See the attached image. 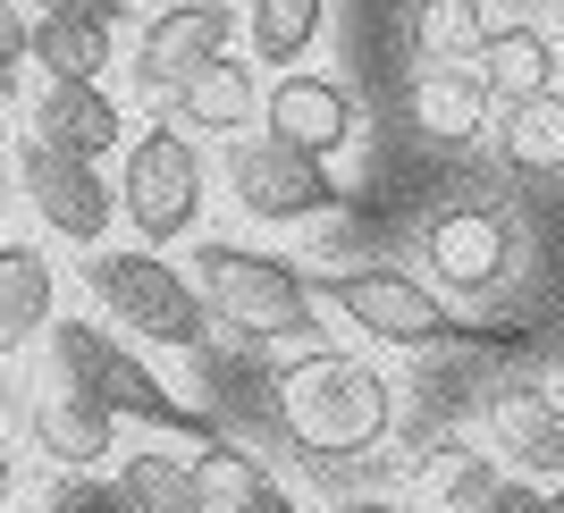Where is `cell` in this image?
<instances>
[{
    "label": "cell",
    "instance_id": "ba28073f",
    "mask_svg": "<svg viewBox=\"0 0 564 513\" xmlns=\"http://www.w3.org/2000/svg\"><path fill=\"white\" fill-rule=\"evenodd\" d=\"M219 186H228V203L245 210V219H261V228H304V219L337 210V177L329 168L304 161V152H286V143L261 135V127L219 152Z\"/></svg>",
    "mask_w": 564,
    "mask_h": 513
},
{
    "label": "cell",
    "instance_id": "4316f807",
    "mask_svg": "<svg viewBox=\"0 0 564 513\" xmlns=\"http://www.w3.org/2000/svg\"><path fill=\"white\" fill-rule=\"evenodd\" d=\"M25 25H43V18H85V25H127V0H18Z\"/></svg>",
    "mask_w": 564,
    "mask_h": 513
},
{
    "label": "cell",
    "instance_id": "d4e9b609",
    "mask_svg": "<svg viewBox=\"0 0 564 513\" xmlns=\"http://www.w3.org/2000/svg\"><path fill=\"white\" fill-rule=\"evenodd\" d=\"M489 34V0H413V51L422 68H471Z\"/></svg>",
    "mask_w": 564,
    "mask_h": 513
},
{
    "label": "cell",
    "instance_id": "ac0fdd59",
    "mask_svg": "<svg viewBox=\"0 0 564 513\" xmlns=\"http://www.w3.org/2000/svg\"><path fill=\"white\" fill-rule=\"evenodd\" d=\"M25 421H34V446H43L59 471H101V463L118 455V421L94 413L85 396H68L59 379L34 396V413H25Z\"/></svg>",
    "mask_w": 564,
    "mask_h": 513
},
{
    "label": "cell",
    "instance_id": "277c9868",
    "mask_svg": "<svg viewBox=\"0 0 564 513\" xmlns=\"http://www.w3.org/2000/svg\"><path fill=\"white\" fill-rule=\"evenodd\" d=\"M51 371H59V388H68V396H85L94 413H110V421H135V429H152V438L219 446L212 413L177 404L101 320H51Z\"/></svg>",
    "mask_w": 564,
    "mask_h": 513
},
{
    "label": "cell",
    "instance_id": "52a82bcc",
    "mask_svg": "<svg viewBox=\"0 0 564 513\" xmlns=\"http://www.w3.org/2000/svg\"><path fill=\"white\" fill-rule=\"evenodd\" d=\"M514 270H522V228L497 203H447L422 228V286H438V295L480 304V295H506Z\"/></svg>",
    "mask_w": 564,
    "mask_h": 513
},
{
    "label": "cell",
    "instance_id": "603a6c76",
    "mask_svg": "<svg viewBox=\"0 0 564 513\" xmlns=\"http://www.w3.org/2000/svg\"><path fill=\"white\" fill-rule=\"evenodd\" d=\"M110 489L127 496V513H203V505H194L186 455H169V446H135V455H118Z\"/></svg>",
    "mask_w": 564,
    "mask_h": 513
},
{
    "label": "cell",
    "instance_id": "d590c367",
    "mask_svg": "<svg viewBox=\"0 0 564 513\" xmlns=\"http://www.w3.org/2000/svg\"><path fill=\"white\" fill-rule=\"evenodd\" d=\"M556 9H564V0H556Z\"/></svg>",
    "mask_w": 564,
    "mask_h": 513
},
{
    "label": "cell",
    "instance_id": "9c48e42d",
    "mask_svg": "<svg viewBox=\"0 0 564 513\" xmlns=\"http://www.w3.org/2000/svg\"><path fill=\"white\" fill-rule=\"evenodd\" d=\"M480 446L497 455L506 480L556 489L564 480V396H547L540 379H497L480 396Z\"/></svg>",
    "mask_w": 564,
    "mask_h": 513
},
{
    "label": "cell",
    "instance_id": "d6986e66",
    "mask_svg": "<svg viewBox=\"0 0 564 513\" xmlns=\"http://www.w3.org/2000/svg\"><path fill=\"white\" fill-rule=\"evenodd\" d=\"M236 34H245V59H253V68L295 76L312 51H321V34H329V0H245Z\"/></svg>",
    "mask_w": 564,
    "mask_h": 513
},
{
    "label": "cell",
    "instance_id": "30bf717a",
    "mask_svg": "<svg viewBox=\"0 0 564 513\" xmlns=\"http://www.w3.org/2000/svg\"><path fill=\"white\" fill-rule=\"evenodd\" d=\"M219 51H236V9L228 0H169V9L143 18L135 51H127V76H135L143 101H169L194 68H212Z\"/></svg>",
    "mask_w": 564,
    "mask_h": 513
},
{
    "label": "cell",
    "instance_id": "5bb4252c",
    "mask_svg": "<svg viewBox=\"0 0 564 513\" xmlns=\"http://www.w3.org/2000/svg\"><path fill=\"white\" fill-rule=\"evenodd\" d=\"M556 76H564V43L547 34L540 18H506V25H489V34H480V51H471V85L489 94V110L556 94Z\"/></svg>",
    "mask_w": 564,
    "mask_h": 513
},
{
    "label": "cell",
    "instance_id": "83f0119b",
    "mask_svg": "<svg viewBox=\"0 0 564 513\" xmlns=\"http://www.w3.org/2000/svg\"><path fill=\"white\" fill-rule=\"evenodd\" d=\"M18 59H25V9L0 0V76H18Z\"/></svg>",
    "mask_w": 564,
    "mask_h": 513
},
{
    "label": "cell",
    "instance_id": "6da1fadb",
    "mask_svg": "<svg viewBox=\"0 0 564 513\" xmlns=\"http://www.w3.org/2000/svg\"><path fill=\"white\" fill-rule=\"evenodd\" d=\"M270 413L304 455L321 463H354V455H379L397 438V388L371 353L346 346H304L295 362L270 371Z\"/></svg>",
    "mask_w": 564,
    "mask_h": 513
},
{
    "label": "cell",
    "instance_id": "5b68a950",
    "mask_svg": "<svg viewBox=\"0 0 564 513\" xmlns=\"http://www.w3.org/2000/svg\"><path fill=\"white\" fill-rule=\"evenodd\" d=\"M85 295H94L127 337H143V346L203 353V337H212V312H203L194 279L177 270V261H161V253H135V244L85 253Z\"/></svg>",
    "mask_w": 564,
    "mask_h": 513
},
{
    "label": "cell",
    "instance_id": "484cf974",
    "mask_svg": "<svg viewBox=\"0 0 564 513\" xmlns=\"http://www.w3.org/2000/svg\"><path fill=\"white\" fill-rule=\"evenodd\" d=\"M51 513H127V496L110 489V480H94V471H59V489L43 496Z\"/></svg>",
    "mask_w": 564,
    "mask_h": 513
},
{
    "label": "cell",
    "instance_id": "9a60e30c",
    "mask_svg": "<svg viewBox=\"0 0 564 513\" xmlns=\"http://www.w3.org/2000/svg\"><path fill=\"white\" fill-rule=\"evenodd\" d=\"M25 135L101 168L110 152H127V110H118L110 85H43L34 110H25Z\"/></svg>",
    "mask_w": 564,
    "mask_h": 513
},
{
    "label": "cell",
    "instance_id": "836d02e7",
    "mask_svg": "<svg viewBox=\"0 0 564 513\" xmlns=\"http://www.w3.org/2000/svg\"><path fill=\"white\" fill-rule=\"evenodd\" d=\"M9 85H18V76H0V101H9Z\"/></svg>",
    "mask_w": 564,
    "mask_h": 513
},
{
    "label": "cell",
    "instance_id": "f1b7e54d",
    "mask_svg": "<svg viewBox=\"0 0 564 513\" xmlns=\"http://www.w3.org/2000/svg\"><path fill=\"white\" fill-rule=\"evenodd\" d=\"M540 496H547V489H531V480H497L480 513H540Z\"/></svg>",
    "mask_w": 564,
    "mask_h": 513
},
{
    "label": "cell",
    "instance_id": "e0dca14e",
    "mask_svg": "<svg viewBox=\"0 0 564 513\" xmlns=\"http://www.w3.org/2000/svg\"><path fill=\"white\" fill-rule=\"evenodd\" d=\"M59 320V270L43 244H0V362H18Z\"/></svg>",
    "mask_w": 564,
    "mask_h": 513
},
{
    "label": "cell",
    "instance_id": "cb8c5ba5",
    "mask_svg": "<svg viewBox=\"0 0 564 513\" xmlns=\"http://www.w3.org/2000/svg\"><path fill=\"white\" fill-rule=\"evenodd\" d=\"M194 505L203 513H253L261 496L279 489V480H270V471H261V455H245V446H203V455H194Z\"/></svg>",
    "mask_w": 564,
    "mask_h": 513
},
{
    "label": "cell",
    "instance_id": "7c38bea8",
    "mask_svg": "<svg viewBox=\"0 0 564 513\" xmlns=\"http://www.w3.org/2000/svg\"><path fill=\"white\" fill-rule=\"evenodd\" d=\"M261 135H279L286 152H304V161L329 168L337 152L362 143V94H354L346 76L295 68V76H279V85L261 94Z\"/></svg>",
    "mask_w": 564,
    "mask_h": 513
},
{
    "label": "cell",
    "instance_id": "e575fe53",
    "mask_svg": "<svg viewBox=\"0 0 564 513\" xmlns=\"http://www.w3.org/2000/svg\"><path fill=\"white\" fill-rule=\"evenodd\" d=\"M18 513H51V505H18Z\"/></svg>",
    "mask_w": 564,
    "mask_h": 513
},
{
    "label": "cell",
    "instance_id": "ffe728a7",
    "mask_svg": "<svg viewBox=\"0 0 564 513\" xmlns=\"http://www.w3.org/2000/svg\"><path fill=\"white\" fill-rule=\"evenodd\" d=\"M489 143H497V161L514 168V177H531V186L564 177V85L540 94V101H506V110H489Z\"/></svg>",
    "mask_w": 564,
    "mask_h": 513
},
{
    "label": "cell",
    "instance_id": "8fae6325",
    "mask_svg": "<svg viewBox=\"0 0 564 513\" xmlns=\"http://www.w3.org/2000/svg\"><path fill=\"white\" fill-rule=\"evenodd\" d=\"M18 194L34 203V219H43L51 236H68V244H85V253H101V244H110L118 186L101 177L94 161H68V152H51V143L25 135V143H18Z\"/></svg>",
    "mask_w": 564,
    "mask_h": 513
},
{
    "label": "cell",
    "instance_id": "f546056e",
    "mask_svg": "<svg viewBox=\"0 0 564 513\" xmlns=\"http://www.w3.org/2000/svg\"><path fill=\"white\" fill-rule=\"evenodd\" d=\"M337 513H413L404 496H337Z\"/></svg>",
    "mask_w": 564,
    "mask_h": 513
},
{
    "label": "cell",
    "instance_id": "8992f818",
    "mask_svg": "<svg viewBox=\"0 0 564 513\" xmlns=\"http://www.w3.org/2000/svg\"><path fill=\"white\" fill-rule=\"evenodd\" d=\"M203 194H212V161L203 143L177 135L169 118H152L143 135H127V161H118V219L143 236V253H161L177 236L203 228Z\"/></svg>",
    "mask_w": 564,
    "mask_h": 513
},
{
    "label": "cell",
    "instance_id": "d6a6232c",
    "mask_svg": "<svg viewBox=\"0 0 564 513\" xmlns=\"http://www.w3.org/2000/svg\"><path fill=\"white\" fill-rule=\"evenodd\" d=\"M540 513H564V480H556V489H547V496H540Z\"/></svg>",
    "mask_w": 564,
    "mask_h": 513
},
{
    "label": "cell",
    "instance_id": "7a4b0ae2",
    "mask_svg": "<svg viewBox=\"0 0 564 513\" xmlns=\"http://www.w3.org/2000/svg\"><path fill=\"white\" fill-rule=\"evenodd\" d=\"M312 304L337 312L346 328H362L371 346H397V353H447V346H506L522 353L531 337L522 328H480V320H455V304L438 286H422L413 270H388V261H354V270H321L312 279Z\"/></svg>",
    "mask_w": 564,
    "mask_h": 513
},
{
    "label": "cell",
    "instance_id": "7402d4cb",
    "mask_svg": "<svg viewBox=\"0 0 564 513\" xmlns=\"http://www.w3.org/2000/svg\"><path fill=\"white\" fill-rule=\"evenodd\" d=\"M110 25H85V18H43L25 25V59L43 68V85H101L110 76Z\"/></svg>",
    "mask_w": 564,
    "mask_h": 513
},
{
    "label": "cell",
    "instance_id": "2e32d148",
    "mask_svg": "<svg viewBox=\"0 0 564 513\" xmlns=\"http://www.w3.org/2000/svg\"><path fill=\"white\" fill-rule=\"evenodd\" d=\"M497 480H506V471H497V455L480 438H430L422 455H413V489H404V505H413V513H480Z\"/></svg>",
    "mask_w": 564,
    "mask_h": 513
},
{
    "label": "cell",
    "instance_id": "1f68e13d",
    "mask_svg": "<svg viewBox=\"0 0 564 513\" xmlns=\"http://www.w3.org/2000/svg\"><path fill=\"white\" fill-rule=\"evenodd\" d=\"M9 480H18V455H9V438H0V496H9Z\"/></svg>",
    "mask_w": 564,
    "mask_h": 513
},
{
    "label": "cell",
    "instance_id": "4dcf8cb0",
    "mask_svg": "<svg viewBox=\"0 0 564 513\" xmlns=\"http://www.w3.org/2000/svg\"><path fill=\"white\" fill-rule=\"evenodd\" d=\"M253 513H304V505H295V496H286V489H270V496H261Z\"/></svg>",
    "mask_w": 564,
    "mask_h": 513
},
{
    "label": "cell",
    "instance_id": "44dd1931",
    "mask_svg": "<svg viewBox=\"0 0 564 513\" xmlns=\"http://www.w3.org/2000/svg\"><path fill=\"white\" fill-rule=\"evenodd\" d=\"M404 118H413L430 143H480L489 135V94L471 85V68H413Z\"/></svg>",
    "mask_w": 564,
    "mask_h": 513
},
{
    "label": "cell",
    "instance_id": "3957f363",
    "mask_svg": "<svg viewBox=\"0 0 564 513\" xmlns=\"http://www.w3.org/2000/svg\"><path fill=\"white\" fill-rule=\"evenodd\" d=\"M194 295L219 328H236L245 346H321V304H312V279L279 253H253L236 236H203L194 253Z\"/></svg>",
    "mask_w": 564,
    "mask_h": 513
},
{
    "label": "cell",
    "instance_id": "4fadbf2b",
    "mask_svg": "<svg viewBox=\"0 0 564 513\" xmlns=\"http://www.w3.org/2000/svg\"><path fill=\"white\" fill-rule=\"evenodd\" d=\"M161 118L177 127V135H219V143H236V135H253L261 127V68L245 59V51H219L212 68H194L177 94L161 101Z\"/></svg>",
    "mask_w": 564,
    "mask_h": 513
}]
</instances>
